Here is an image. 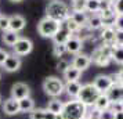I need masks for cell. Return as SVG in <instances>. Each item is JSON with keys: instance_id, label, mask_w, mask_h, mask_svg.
I'll use <instances>...</instances> for the list:
<instances>
[{"instance_id": "39", "label": "cell", "mask_w": 123, "mask_h": 119, "mask_svg": "<svg viewBox=\"0 0 123 119\" xmlns=\"http://www.w3.org/2000/svg\"><path fill=\"white\" fill-rule=\"evenodd\" d=\"M7 57H8V53L6 50H3V49H0V65L4 64V61L7 60Z\"/></svg>"}, {"instance_id": "25", "label": "cell", "mask_w": 123, "mask_h": 119, "mask_svg": "<svg viewBox=\"0 0 123 119\" xmlns=\"http://www.w3.org/2000/svg\"><path fill=\"white\" fill-rule=\"evenodd\" d=\"M19 112H32L35 109V101L31 97L19 100Z\"/></svg>"}, {"instance_id": "32", "label": "cell", "mask_w": 123, "mask_h": 119, "mask_svg": "<svg viewBox=\"0 0 123 119\" xmlns=\"http://www.w3.org/2000/svg\"><path fill=\"white\" fill-rule=\"evenodd\" d=\"M67 53V49H65V44H55L53 46V54L55 57H62Z\"/></svg>"}, {"instance_id": "13", "label": "cell", "mask_w": 123, "mask_h": 119, "mask_svg": "<svg viewBox=\"0 0 123 119\" xmlns=\"http://www.w3.org/2000/svg\"><path fill=\"white\" fill-rule=\"evenodd\" d=\"M72 36L73 35L71 33V31H68V29L65 28V25H62L61 24V26H60V29H58V32L55 33V36H54L53 39H54V43H55V44H65Z\"/></svg>"}, {"instance_id": "46", "label": "cell", "mask_w": 123, "mask_h": 119, "mask_svg": "<svg viewBox=\"0 0 123 119\" xmlns=\"http://www.w3.org/2000/svg\"><path fill=\"white\" fill-rule=\"evenodd\" d=\"M109 1H111V3H115V0H109Z\"/></svg>"}, {"instance_id": "19", "label": "cell", "mask_w": 123, "mask_h": 119, "mask_svg": "<svg viewBox=\"0 0 123 119\" xmlns=\"http://www.w3.org/2000/svg\"><path fill=\"white\" fill-rule=\"evenodd\" d=\"M109 105H111V100L108 98V96H106V94H100L98 98L95 100V102H94L93 107H94L95 111L101 112V111H104V109H108Z\"/></svg>"}, {"instance_id": "31", "label": "cell", "mask_w": 123, "mask_h": 119, "mask_svg": "<svg viewBox=\"0 0 123 119\" xmlns=\"http://www.w3.org/2000/svg\"><path fill=\"white\" fill-rule=\"evenodd\" d=\"M86 3L87 0H72V11H86Z\"/></svg>"}, {"instance_id": "42", "label": "cell", "mask_w": 123, "mask_h": 119, "mask_svg": "<svg viewBox=\"0 0 123 119\" xmlns=\"http://www.w3.org/2000/svg\"><path fill=\"white\" fill-rule=\"evenodd\" d=\"M113 119H123V111L115 112V116H113Z\"/></svg>"}, {"instance_id": "5", "label": "cell", "mask_w": 123, "mask_h": 119, "mask_svg": "<svg viewBox=\"0 0 123 119\" xmlns=\"http://www.w3.org/2000/svg\"><path fill=\"white\" fill-rule=\"evenodd\" d=\"M60 26H61V22H58L55 19H51L49 17H44L37 24V31L43 38H51L53 39L55 36V33L58 32Z\"/></svg>"}, {"instance_id": "40", "label": "cell", "mask_w": 123, "mask_h": 119, "mask_svg": "<svg viewBox=\"0 0 123 119\" xmlns=\"http://www.w3.org/2000/svg\"><path fill=\"white\" fill-rule=\"evenodd\" d=\"M116 44L123 46V32L122 31H116Z\"/></svg>"}, {"instance_id": "43", "label": "cell", "mask_w": 123, "mask_h": 119, "mask_svg": "<svg viewBox=\"0 0 123 119\" xmlns=\"http://www.w3.org/2000/svg\"><path fill=\"white\" fill-rule=\"evenodd\" d=\"M117 75H119V78H120V80H122V83H123V68L117 72Z\"/></svg>"}, {"instance_id": "27", "label": "cell", "mask_w": 123, "mask_h": 119, "mask_svg": "<svg viewBox=\"0 0 123 119\" xmlns=\"http://www.w3.org/2000/svg\"><path fill=\"white\" fill-rule=\"evenodd\" d=\"M62 108H64V104H62L60 100H57V98L51 100V101L49 102V105H47V109L53 113H61Z\"/></svg>"}, {"instance_id": "34", "label": "cell", "mask_w": 123, "mask_h": 119, "mask_svg": "<svg viewBox=\"0 0 123 119\" xmlns=\"http://www.w3.org/2000/svg\"><path fill=\"white\" fill-rule=\"evenodd\" d=\"M113 116H115V113L112 112L109 108L108 109H104V111H101L98 113V119H113Z\"/></svg>"}, {"instance_id": "36", "label": "cell", "mask_w": 123, "mask_h": 119, "mask_svg": "<svg viewBox=\"0 0 123 119\" xmlns=\"http://www.w3.org/2000/svg\"><path fill=\"white\" fill-rule=\"evenodd\" d=\"M113 10L116 11L117 15H123V0H115V3H113Z\"/></svg>"}, {"instance_id": "14", "label": "cell", "mask_w": 123, "mask_h": 119, "mask_svg": "<svg viewBox=\"0 0 123 119\" xmlns=\"http://www.w3.org/2000/svg\"><path fill=\"white\" fill-rule=\"evenodd\" d=\"M111 102H117L123 100V85H112V87L105 93Z\"/></svg>"}, {"instance_id": "15", "label": "cell", "mask_w": 123, "mask_h": 119, "mask_svg": "<svg viewBox=\"0 0 123 119\" xmlns=\"http://www.w3.org/2000/svg\"><path fill=\"white\" fill-rule=\"evenodd\" d=\"M90 64H91V60L86 54H76V57L73 58V61H72V65L75 68H78L79 71L87 69L90 67Z\"/></svg>"}, {"instance_id": "20", "label": "cell", "mask_w": 123, "mask_h": 119, "mask_svg": "<svg viewBox=\"0 0 123 119\" xmlns=\"http://www.w3.org/2000/svg\"><path fill=\"white\" fill-rule=\"evenodd\" d=\"M80 75H82V71L75 68L73 65H69L67 68V71L64 72V78H65L67 82H75V80H78L80 78Z\"/></svg>"}, {"instance_id": "45", "label": "cell", "mask_w": 123, "mask_h": 119, "mask_svg": "<svg viewBox=\"0 0 123 119\" xmlns=\"http://www.w3.org/2000/svg\"><path fill=\"white\" fill-rule=\"evenodd\" d=\"M11 1H14V3H18V1H22V0H11Z\"/></svg>"}, {"instance_id": "26", "label": "cell", "mask_w": 123, "mask_h": 119, "mask_svg": "<svg viewBox=\"0 0 123 119\" xmlns=\"http://www.w3.org/2000/svg\"><path fill=\"white\" fill-rule=\"evenodd\" d=\"M112 60L116 64L123 65V46H113L112 47Z\"/></svg>"}, {"instance_id": "16", "label": "cell", "mask_w": 123, "mask_h": 119, "mask_svg": "<svg viewBox=\"0 0 123 119\" xmlns=\"http://www.w3.org/2000/svg\"><path fill=\"white\" fill-rule=\"evenodd\" d=\"M82 47H83V42L80 39H78L76 36H72V38L65 43L67 53H71V54H79V51L82 50Z\"/></svg>"}, {"instance_id": "28", "label": "cell", "mask_w": 123, "mask_h": 119, "mask_svg": "<svg viewBox=\"0 0 123 119\" xmlns=\"http://www.w3.org/2000/svg\"><path fill=\"white\" fill-rule=\"evenodd\" d=\"M90 35H91V29H90L87 25H84V26H80V28H79V31L73 35V36H76L78 39H80L82 42H83L84 39H89Z\"/></svg>"}, {"instance_id": "6", "label": "cell", "mask_w": 123, "mask_h": 119, "mask_svg": "<svg viewBox=\"0 0 123 119\" xmlns=\"http://www.w3.org/2000/svg\"><path fill=\"white\" fill-rule=\"evenodd\" d=\"M65 89V85L61 79H58L55 76H49L46 78L44 82H43V90L47 96L50 97H58L62 94V91Z\"/></svg>"}, {"instance_id": "7", "label": "cell", "mask_w": 123, "mask_h": 119, "mask_svg": "<svg viewBox=\"0 0 123 119\" xmlns=\"http://www.w3.org/2000/svg\"><path fill=\"white\" fill-rule=\"evenodd\" d=\"M14 49V54L18 57H22V56H26L29 54L32 49H33V43L28 39V38H19L17 40V43L12 46Z\"/></svg>"}, {"instance_id": "47", "label": "cell", "mask_w": 123, "mask_h": 119, "mask_svg": "<svg viewBox=\"0 0 123 119\" xmlns=\"http://www.w3.org/2000/svg\"><path fill=\"white\" fill-rule=\"evenodd\" d=\"M120 104H122V108H123V100H122V101H120Z\"/></svg>"}, {"instance_id": "22", "label": "cell", "mask_w": 123, "mask_h": 119, "mask_svg": "<svg viewBox=\"0 0 123 119\" xmlns=\"http://www.w3.org/2000/svg\"><path fill=\"white\" fill-rule=\"evenodd\" d=\"M87 26H89L91 31H95V29H101L104 25H102V19H101L100 14L95 13V14H91L87 19Z\"/></svg>"}, {"instance_id": "33", "label": "cell", "mask_w": 123, "mask_h": 119, "mask_svg": "<svg viewBox=\"0 0 123 119\" xmlns=\"http://www.w3.org/2000/svg\"><path fill=\"white\" fill-rule=\"evenodd\" d=\"M10 29V17L0 15V31H8Z\"/></svg>"}, {"instance_id": "1", "label": "cell", "mask_w": 123, "mask_h": 119, "mask_svg": "<svg viewBox=\"0 0 123 119\" xmlns=\"http://www.w3.org/2000/svg\"><path fill=\"white\" fill-rule=\"evenodd\" d=\"M69 15H71L69 7L61 0H53V1L49 3V6L46 7V17L55 19L58 22L65 21Z\"/></svg>"}, {"instance_id": "30", "label": "cell", "mask_w": 123, "mask_h": 119, "mask_svg": "<svg viewBox=\"0 0 123 119\" xmlns=\"http://www.w3.org/2000/svg\"><path fill=\"white\" fill-rule=\"evenodd\" d=\"M86 11L95 14L100 11V0H87L86 3Z\"/></svg>"}, {"instance_id": "4", "label": "cell", "mask_w": 123, "mask_h": 119, "mask_svg": "<svg viewBox=\"0 0 123 119\" xmlns=\"http://www.w3.org/2000/svg\"><path fill=\"white\" fill-rule=\"evenodd\" d=\"M100 94L101 93L93 86V83H87V85L82 86V89L78 94V100L86 107H93Z\"/></svg>"}, {"instance_id": "44", "label": "cell", "mask_w": 123, "mask_h": 119, "mask_svg": "<svg viewBox=\"0 0 123 119\" xmlns=\"http://www.w3.org/2000/svg\"><path fill=\"white\" fill-rule=\"evenodd\" d=\"M55 119H64L62 113H57V115H55Z\"/></svg>"}, {"instance_id": "17", "label": "cell", "mask_w": 123, "mask_h": 119, "mask_svg": "<svg viewBox=\"0 0 123 119\" xmlns=\"http://www.w3.org/2000/svg\"><path fill=\"white\" fill-rule=\"evenodd\" d=\"M25 24H26V21L22 15H18V14L11 15L10 17V31H14L18 33L19 31H22L25 28Z\"/></svg>"}, {"instance_id": "3", "label": "cell", "mask_w": 123, "mask_h": 119, "mask_svg": "<svg viewBox=\"0 0 123 119\" xmlns=\"http://www.w3.org/2000/svg\"><path fill=\"white\" fill-rule=\"evenodd\" d=\"M91 63L97 64L100 67H106L109 65V63L112 61V47L109 46H98L93 50V54L90 57Z\"/></svg>"}, {"instance_id": "2", "label": "cell", "mask_w": 123, "mask_h": 119, "mask_svg": "<svg viewBox=\"0 0 123 119\" xmlns=\"http://www.w3.org/2000/svg\"><path fill=\"white\" fill-rule=\"evenodd\" d=\"M62 116L64 119H83L87 113V107L83 105L79 100H73L64 104L62 108Z\"/></svg>"}, {"instance_id": "12", "label": "cell", "mask_w": 123, "mask_h": 119, "mask_svg": "<svg viewBox=\"0 0 123 119\" xmlns=\"http://www.w3.org/2000/svg\"><path fill=\"white\" fill-rule=\"evenodd\" d=\"M101 19H102V25L104 26H113L115 25V21L117 18L116 11L113 10V7L109 8V10H105V11H98Z\"/></svg>"}, {"instance_id": "48", "label": "cell", "mask_w": 123, "mask_h": 119, "mask_svg": "<svg viewBox=\"0 0 123 119\" xmlns=\"http://www.w3.org/2000/svg\"><path fill=\"white\" fill-rule=\"evenodd\" d=\"M83 119H91V118H90V116H89V118H87V116H86V118H83Z\"/></svg>"}, {"instance_id": "37", "label": "cell", "mask_w": 123, "mask_h": 119, "mask_svg": "<svg viewBox=\"0 0 123 119\" xmlns=\"http://www.w3.org/2000/svg\"><path fill=\"white\" fill-rule=\"evenodd\" d=\"M113 28L116 29V31H122V32H123V15H117Z\"/></svg>"}, {"instance_id": "23", "label": "cell", "mask_w": 123, "mask_h": 119, "mask_svg": "<svg viewBox=\"0 0 123 119\" xmlns=\"http://www.w3.org/2000/svg\"><path fill=\"white\" fill-rule=\"evenodd\" d=\"M1 39H3V42L6 43V44L8 46H14L15 43H17V40L19 39V35L17 33V32H14V31H4L3 32V36H1Z\"/></svg>"}, {"instance_id": "9", "label": "cell", "mask_w": 123, "mask_h": 119, "mask_svg": "<svg viewBox=\"0 0 123 119\" xmlns=\"http://www.w3.org/2000/svg\"><path fill=\"white\" fill-rule=\"evenodd\" d=\"M31 94V89L26 83H22V82H18L15 85H12L11 87V98L14 100H22V98H26Z\"/></svg>"}, {"instance_id": "49", "label": "cell", "mask_w": 123, "mask_h": 119, "mask_svg": "<svg viewBox=\"0 0 123 119\" xmlns=\"http://www.w3.org/2000/svg\"><path fill=\"white\" fill-rule=\"evenodd\" d=\"M0 102H1V97H0Z\"/></svg>"}, {"instance_id": "41", "label": "cell", "mask_w": 123, "mask_h": 119, "mask_svg": "<svg viewBox=\"0 0 123 119\" xmlns=\"http://www.w3.org/2000/svg\"><path fill=\"white\" fill-rule=\"evenodd\" d=\"M55 115L57 113H53V112H50L47 108L44 109V119H55Z\"/></svg>"}, {"instance_id": "11", "label": "cell", "mask_w": 123, "mask_h": 119, "mask_svg": "<svg viewBox=\"0 0 123 119\" xmlns=\"http://www.w3.org/2000/svg\"><path fill=\"white\" fill-rule=\"evenodd\" d=\"M3 68L6 69L7 72H15L21 68V60L19 57L15 56V54H8L7 60L3 64Z\"/></svg>"}, {"instance_id": "29", "label": "cell", "mask_w": 123, "mask_h": 119, "mask_svg": "<svg viewBox=\"0 0 123 119\" xmlns=\"http://www.w3.org/2000/svg\"><path fill=\"white\" fill-rule=\"evenodd\" d=\"M61 24H62V25H65V28H67L68 31H71V33H72V35H75L79 31V28H80V26H79L78 24L75 22L71 17H68L67 19H65V21H62Z\"/></svg>"}, {"instance_id": "24", "label": "cell", "mask_w": 123, "mask_h": 119, "mask_svg": "<svg viewBox=\"0 0 123 119\" xmlns=\"http://www.w3.org/2000/svg\"><path fill=\"white\" fill-rule=\"evenodd\" d=\"M69 17L72 18V19L78 24L79 26H84V25H87L89 15L86 14V11H83V13H80V11H72V14H71Z\"/></svg>"}, {"instance_id": "38", "label": "cell", "mask_w": 123, "mask_h": 119, "mask_svg": "<svg viewBox=\"0 0 123 119\" xmlns=\"http://www.w3.org/2000/svg\"><path fill=\"white\" fill-rule=\"evenodd\" d=\"M68 67H69L68 61H64V60H61V61L58 63V65H57V69H58V71H61V72H65Z\"/></svg>"}, {"instance_id": "8", "label": "cell", "mask_w": 123, "mask_h": 119, "mask_svg": "<svg viewBox=\"0 0 123 119\" xmlns=\"http://www.w3.org/2000/svg\"><path fill=\"white\" fill-rule=\"evenodd\" d=\"M93 86L101 94H105L106 91L112 87V79L111 75H98L94 80H93Z\"/></svg>"}, {"instance_id": "18", "label": "cell", "mask_w": 123, "mask_h": 119, "mask_svg": "<svg viewBox=\"0 0 123 119\" xmlns=\"http://www.w3.org/2000/svg\"><path fill=\"white\" fill-rule=\"evenodd\" d=\"M3 112H6L7 115H15L19 112V102L18 100L14 98H8L3 104Z\"/></svg>"}, {"instance_id": "35", "label": "cell", "mask_w": 123, "mask_h": 119, "mask_svg": "<svg viewBox=\"0 0 123 119\" xmlns=\"http://www.w3.org/2000/svg\"><path fill=\"white\" fill-rule=\"evenodd\" d=\"M31 119H44V109H33L31 112Z\"/></svg>"}, {"instance_id": "21", "label": "cell", "mask_w": 123, "mask_h": 119, "mask_svg": "<svg viewBox=\"0 0 123 119\" xmlns=\"http://www.w3.org/2000/svg\"><path fill=\"white\" fill-rule=\"evenodd\" d=\"M80 89H82V85L79 83V80H75V82H67V85H65V89H64V90L67 91L68 96L78 97Z\"/></svg>"}, {"instance_id": "10", "label": "cell", "mask_w": 123, "mask_h": 119, "mask_svg": "<svg viewBox=\"0 0 123 119\" xmlns=\"http://www.w3.org/2000/svg\"><path fill=\"white\" fill-rule=\"evenodd\" d=\"M101 40L102 44L113 47L116 46V29L113 26H104L102 32H101Z\"/></svg>"}]
</instances>
